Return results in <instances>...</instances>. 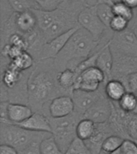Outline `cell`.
I'll list each match as a JSON object with an SVG mask.
<instances>
[{
    "label": "cell",
    "mask_w": 137,
    "mask_h": 154,
    "mask_svg": "<svg viewBox=\"0 0 137 154\" xmlns=\"http://www.w3.org/2000/svg\"><path fill=\"white\" fill-rule=\"evenodd\" d=\"M86 6L79 0H64L51 11L33 10L38 19V28L43 32L46 41L51 40L72 29L80 27L78 19Z\"/></svg>",
    "instance_id": "cell-2"
},
{
    "label": "cell",
    "mask_w": 137,
    "mask_h": 154,
    "mask_svg": "<svg viewBox=\"0 0 137 154\" xmlns=\"http://www.w3.org/2000/svg\"><path fill=\"white\" fill-rule=\"evenodd\" d=\"M121 154H137V144L132 140H125L120 147Z\"/></svg>",
    "instance_id": "cell-37"
},
{
    "label": "cell",
    "mask_w": 137,
    "mask_h": 154,
    "mask_svg": "<svg viewBox=\"0 0 137 154\" xmlns=\"http://www.w3.org/2000/svg\"><path fill=\"white\" fill-rule=\"evenodd\" d=\"M97 124L87 118H83L79 120L76 128L77 137L83 140L90 139L94 135Z\"/></svg>",
    "instance_id": "cell-23"
},
{
    "label": "cell",
    "mask_w": 137,
    "mask_h": 154,
    "mask_svg": "<svg viewBox=\"0 0 137 154\" xmlns=\"http://www.w3.org/2000/svg\"><path fill=\"white\" fill-rule=\"evenodd\" d=\"M104 84H102L100 88L96 91H85L79 89L73 90L72 97L75 103V112L84 116V113L104 93Z\"/></svg>",
    "instance_id": "cell-10"
},
{
    "label": "cell",
    "mask_w": 137,
    "mask_h": 154,
    "mask_svg": "<svg viewBox=\"0 0 137 154\" xmlns=\"http://www.w3.org/2000/svg\"><path fill=\"white\" fill-rule=\"evenodd\" d=\"M85 4L89 7H94L97 5V0H84Z\"/></svg>",
    "instance_id": "cell-45"
},
{
    "label": "cell",
    "mask_w": 137,
    "mask_h": 154,
    "mask_svg": "<svg viewBox=\"0 0 137 154\" xmlns=\"http://www.w3.org/2000/svg\"><path fill=\"white\" fill-rule=\"evenodd\" d=\"M40 152L41 154H64L52 136L42 140L40 143Z\"/></svg>",
    "instance_id": "cell-25"
},
{
    "label": "cell",
    "mask_w": 137,
    "mask_h": 154,
    "mask_svg": "<svg viewBox=\"0 0 137 154\" xmlns=\"http://www.w3.org/2000/svg\"><path fill=\"white\" fill-rule=\"evenodd\" d=\"M20 127L34 132H43L51 133L49 116L41 112H34L25 121L18 124Z\"/></svg>",
    "instance_id": "cell-17"
},
{
    "label": "cell",
    "mask_w": 137,
    "mask_h": 154,
    "mask_svg": "<svg viewBox=\"0 0 137 154\" xmlns=\"http://www.w3.org/2000/svg\"><path fill=\"white\" fill-rule=\"evenodd\" d=\"M114 135L108 122L97 124L96 132L90 139L85 140L87 146L91 154H99L102 152V146L104 140L108 137Z\"/></svg>",
    "instance_id": "cell-15"
},
{
    "label": "cell",
    "mask_w": 137,
    "mask_h": 154,
    "mask_svg": "<svg viewBox=\"0 0 137 154\" xmlns=\"http://www.w3.org/2000/svg\"><path fill=\"white\" fill-rule=\"evenodd\" d=\"M10 102L7 101H1L0 102V123L10 124L8 119V104Z\"/></svg>",
    "instance_id": "cell-39"
},
{
    "label": "cell",
    "mask_w": 137,
    "mask_h": 154,
    "mask_svg": "<svg viewBox=\"0 0 137 154\" xmlns=\"http://www.w3.org/2000/svg\"><path fill=\"white\" fill-rule=\"evenodd\" d=\"M83 118L84 116L76 112L65 117H49L52 137L64 153L77 137V125Z\"/></svg>",
    "instance_id": "cell-5"
},
{
    "label": "cell",
    "mask_w": 137,
    "mask_h": 154,
    "mask_svg": "<svg viewBox=\"0 0 137 154\" xmlns=\"http://www.w3.org/2000/svg\"><path fill=\"white\" fill-rule=\"evenodd\" d=\"M135 94H136V96H137V92H136V93H135Z\"/></svg>",
    "instance_id": "cell-50"
},
{
    "label": "cell",
    "mask_w": 137,
    "mask_h": 154,
    "mask_svg": "<svg viewBox=\"0 0 137 154\" xmlns=\"http://www.w3.org/2000/svg\"><path fill=\"white\" fill-rule=\"evenodd\" d=\"M7 43L20 48L23 51H26L28 49V42L26 40V36L19 32H15L10 36L7 44Z\"/></svg>",
    "instance_id": "cell-31"
},
{
    "label": "cell",
    "mask_w": 137,
    "mask_h": 154,
    "mask_svg": "<svg viewBox=\"0 0 137 154\" xmlns=\"http://www.w3.org/2000/svg\"><path fill=\"white\" fill-rule=\"evenodd\" d=\"M14 22L18 31L24 35L31 33L38 27V19L33 10L16 12Z\"/></svg>",
    "instance_id": "cell-16"
},
{
    "label": "cell",
    "mask_w": 137,
    "mask_h": 154,
    "mask_svg": "<svg viewBox=\"0 0 137 154\" xmlns=\"http://www.w3.org/2000/svg\"><path fill=\"white\" fill-rule=\"evenodd\" d=\"M120 108L127 113H132L135 108L137 103L136 94L131 91H127L119 102Z\"/></svg>",
    "instance_id": "cell-26"
},
{
    "label": "cell",
    "mask_w": 137,
    "mask_h": 154,
    "mask_svg": "<svg viewBox=\"0 0 137 154\" xmlns=\"http://www.w3.org/2000/svg\"><path fill=\"white\" fill-rule=\"evenodd\" d=\"M64 154H91V152L85 141L76 137Z\"/></svg>",
    "instance_id": "cell-29"
},
{
    "label": "cell",
    "mask_w": 137,
    "mask_h": 154,
    "mask_svg": "<svg viewBox=\"0 0 137 154\" xmlns=\"http://www.w3.org/2000/svg\"><path fill=\"white\" fill-rule=\"evenodd\" d=\"M15 12H22L29 10H38L39 7L35 0H7Z\"/></svg>",
    "instance_id": "cell-28"
},
{
    "label": "cell",
    "mask_w": 137,
    "mask_h": 154,
    "mask_svg": "<svg viewBox=\"0 0 137 154\" xmlns=\"http://www.w3.org/2000/svg\"><path fill=\"white\" fill-rule=\"evenodd\" d=\"M108 154H121V151H120V148L117 150H115V151L112 152H110V153Z\"/></svg>",
    "instance_id": "cell-46"
},
{
    "label": "cell",
    "mask_w": 137,
    "mask_h": 154,
    "mask_svg": "<svg viewBox=\"0 0 137 154\" xmlns=\"http://www.w3.org/2000/svg\"><path fill=\"white\" fill-rule=\"evenodd\" d=\"M104 92L106 96L112 102H119L127 92V88L122 81L111 79L104 84Z\"/></svg>",
    "instance_id": "cell-20"
},
{
    "label": "cell",
    "mask_w": 137,
    "mask_h": 154,
    "mask_svg": "<svg viewBox=\"0 0 137 154\" xmlns=\"http://www.w3.org/2000/svg\"><path fill=\"white\" fill-rule=\"evenodd\" d=\"M109 47L112 54L137 57V37L131 28L122 32H114Z\"/></svg>",
    "instance_id": "cell-7"
},
{
    "label": "cell",
    "mask_w": 137,
    "mask_h": 154,
    "mask_svg": "<svg viewBox=\"0 0 137 154\" xmlns=\"http://www.w3.org/2000/svg\"><path fill=\"white\" fill-rule=\"evenodd\" d=\"M125 86L127 88V91L131 92H137V72H133L128 75L125 82Z\"/></svg>",
    "instance_id": "cell-38"
},
{
    "label": "cell",
    "mask_w": 137,
    "mask_h": 154,
    "mask_svg": "<svg viewBox=\"0 0 137 154\" xmlns=\"http://www.w3.org/2000/svg\"><path fill=\"white\" fill-rule=\"evenodd\" d=\"M35 60L27 51H23L14 60L10 62V65L15 69L23 72L31 70L35 65Z\"/></svg>",
    "instance_id": "cell-22"
},
{
    "label": "cell",
    "mask_w": 137,
    "mask_h": 154,
    "mask_svg": "<svg viewBox=\"0 0 137 154\" xmlns=\"http://www.w3.org/2000/svg\"><path fill=\"white\" fill-rule=\"evenodd\" d=\"M99 51H100V50L97 51H96L95 53H93L92 55H90L88 58H87L86 60H84V61L77 67V68L75 70V71L76 72L78 75H79L82 72H84L85 70L88 69L90 67H96V61H97V58H98Z\"/></svg>",
    "instance_id": "cell-34"
},
{
    "label": "cell",
    "mask_w": 137,
    "mask_h": 154,
    "mask_svg": "<svg viewBox=\"0 0 137 154\" xmlns=\"http://www.w3.org/2000/svg\"><path fill=\"white\" fill-rule=\"evenodd\" d=\"M78 74L75 71L72 69H65L59 72L58 75V82L59 86L64 90L67 94L72 96L74 90L75 85L78 79Z\"/></svg>",
    "instance_id": "cell-21"
},
{
    "label": "cell",
    "mask_w": 137,
    "mask_h": 154,
    "mask_svg": "<svg viewBox=\"0 0 137 154\" xmlns=\"http://www.w3.org/2000/svg\"><path fill=\"white\" fill-rule=\"evenodd\" d=\"M0 154H19V151L16 149H14V147L7 144H1Z\"/></svg>",
    "instance_id": "cell-41"
},
{
    "label": "cell",
    "mask_w": 137,
    "mask_h": 154,
    "mask_svg": "<svg viewBox=\"0 0 137 154\" xmlns=\"http://www.w3.org/2000/svg\"><path fill=\"white\" fill-rule=\"evenodd\" d=\"M15 13L7 0H0V23L7 21Z\"/></svg>",
    "instance_id": "cell-33"
},
{
    "label": "cell",
    "mask_w": 137,
    "mask_h": 154,
    "mask_svg": "<svg viewBox=\"0 0 137 154\" xmlns=\"http://www.w3.org/2000/svg\"><path fill=\"white\" fill-rule=\"evenodd\" d=\"M132 30H133L134 33L135 34V35H136V37H137V26H135V27H133V28H132Z\"/></svg>",
    "instance_id": "cell-47"
},
{
    "label": "cell",
    "mask_w": 137,
    "mask_h": 154,
    "mask_svg": "<svg viewBox=\"0 0 137 154\" xmlns=\"http://www.w3.org/2000/svg\"><path fill=\"white\" fill-rule=\"evenodd\" d=\"M19 154H41L40 143H34L23 150L19 152Z\"/></svg>",
    "instance_id": "cell-40"
},
{
    "label": "cell",
    "mask_w": 137,
    "mask_h": 154,
    "mask_svg": "<svg viewBox=\"0 0 137 154\" xmlns=\"http://www.w3.org/2000/svg\"><path fill=\"white\" fill-rule=\"evenodd\" d=\"M96 8L99 18L107 27L110 29L111 22L115 16L112 11V6L108 4H97Z\"/></svg>",
    "instance_id": "cell-24"
},
{
    "label": "cell",
    "mask_w": 137,
    "mask_h": 154,
    "mask_svg": "<svg viewBox=\"0 0 137 154\" xmlns=\"http://www.w3.org/2000/svg\"><path fill=\"white\" fill-rule=\"evenodd\" d=\"M122 2L132 9L135 10L137 8V0H122Z\"/></svg>",
    "instance_id": "cell-42"
},
{
    "label": "cell",
    "mask_w": 137,
    "mask_h": 154,
    "mask_svg": "<svg viewBox=\"0 0 137 154\" xmlns=\"http://www.w3.org/2000/svg\"><path fill=\"white\" fill-rule=\"evenodd\" d=\"M97 4H108L113 6L114 2L113 0H97Z\"/></svg>",
    "instance_id": "cell-44"
},
{
    "label": "cell",
    "mask_w": 137,
    "mask_h": 154,
    "mask_svg": "<svg viewBox=\"0 0 137 154\" xmlns=\"http://www.w3.org/2000/svg\"><path fill=\"white\" fill-rule=\"evenodd\" d=\"M137 26V8L134 10V17L129 23V28L132 29L133 27Z\"/></svg>",
    "instance_id": "cell-43"
},
{
    "label": "cell",
    "mask_w": 137,
    "mask_h": 154,
    "mask_svg": "<svg viewBox=\"0 0 137 154\" xmlns=\"http://www.w3.org/2000/svg\"><path fill=\"white\" fill-rule=\"evenodd\" d=\"M127 130L129 139L135 141L137 140V115L130 114Z\"/></svg>",
    "instance_id": "cell-36"
},
{
    "label": "cell",
    "mask_w": 137,
    "mask_h": 154,
    "mask_svg": "<svg viewBox=\"0 0 137 154\" xmlns=\"http://www.w3.org/2000/svg\"><path fill=\"white\" fill-rule=\"evenodd\" d=\"M112 11L115 15L123 17L129 22L132 21L134 17V10L123 2L114 3L112 6Z\"/></svg>",
    "instance_id": "cell-30"
},
{
    "label": "cell",
    "mask_w": 137,
    "mask_h": 154,
    "mask_svg": "<svg viewBox=\"0 0 137 154\" xmlns=\"http://www.w3.org/2000/svg\"><path fill=\"white\" fill-rule=\"evenodd\" d=\"M64 0H35L39 7V10L46 11H54L59 6Z\"/></svg>",
    "instance_id": "cell-35"
},
{
    "label": "cell",
    "mask_w": 137,
    "mask_h": 154,
    "mask_svg": "<svg viewBox=\"0 0 137 154\" xmlns=\"http://www.w3.org/2000/svg\"><path fill=\"white\" fill-rule=\"evenodd\" d=\"M99 154H108V153H107V152H103V150H102V152H101Z\"/></svg>",
    "instance_id": "cell-48"
},
{
    "label": "cell",
    "mask_w": 137,
    "mask_h": 154,
    "mask_svg": "<svg viewBox=\"0 0 137 154\" xmlns=\"http://www.w3.org/2000/svg\"><path fill=\"white\" fill-rule=\"evenodd\" d=\"M77 29L78 28L72 29V30L55 37L51 40L47 42L42 48L39 61L55 59L56 55L62 50V48L67 44L72 35L77 31Z\"/></svg>",
    "instance_id": "cell-13"
},
{
    "label": "cell",
    "mask_w": 137,
    "mask_h": 154,
    "mask_svg": "<svg viewBox=\"0 0 137 154\" xmlns=\"http://www.w3.org/2000/svg\"><path fill=\"white\" fill-rule=\"evenodd\" d=\"M106 45L96 40L85 29L79 27L72 35L62 50L53 59L54 66L58 72L65 69L75 71L84 60Z\"/></svg>",
    "instance_id": "cell-3"
},
{
    "label": "cell",
    "mask_w": 137,
    "mask_h": 154,
    "mask_svg": "<svg viewBox=\"0 0 137 154\" xmlns=\"http://www.w3.org/2000/svg\"><path fill=\"white\" fill-rule=\"evenodd\" d=\"M112 102L106 96L105 92L84 113V118L90 119L96 124L108 122L111 115Z\"/></svg>",
    "instance_id": "cell-11"
},
{
    "label": "cell",
    "mask_w": 137,
    "mask_h": 154,
    "mask_svg": "<svg viewBox=\"0 0 137 154\" xmlns=\"http://www.w3.org/2000/svg\"><path fill=\"white\" fill-rule=\"evenodd\" d=\"M112 102V101H111ZM130 114L122 110L118 102H112V111L108 122L114 135L123 137L124 140H130L127 134V121Z\"/></svg>",
    "instance_id": "cell-12"
},
{
    "label": "cell",
    "mask_w": 137,
    "mask_h": 154,
    "mask_svg": "<svg viewBox=\"0 0 137 154\" xmlns=\"http://www.w3.org/2000/svg\"><path fill=\"white\" fill-rule=\"evenodd\" d=\"M130 22L124 18L115 15L110 23V29L113 32H122L129 28Z\"/></svg>",
    "instance_id": "cell-32"
},
{
    "label": "cell",
    "mask_w": 137,
    "mask_h": 154,
    "mask_svg": "<svg viewBox=\"0 0 137 154\" xmlns=\"http://www.w3.org/2000/svg\"><path fill=\"white\" fill-rule=\"evenodd\" d=\"M106 83L105 75L99 67H92L85 70L79 75L74 90L79 89L85 91H96L101 85Z\"/></svg>",
    "instance_id": "cell-8"
},
{
    "label": "cell",
    "mask_w": 137,
    "mask_h": 154,
    "mask_svg": "<svg viewBox=\"0 0 137 154\" xmlns=\"http://www.w3.org/2000/svg\"><path fill=\"white\" fill-rule=\"evenodd\" d=\"M125 140L117 135H111L104 140L102 146V150L107 153H110L117 150L122 146Z\"/></svg>",
    "instance_id": "cell-27"
},
{
    "label": "cell",
    "mask_w": 137,
    "mask_h": 154,
    "mask_svg": "<svg viewBox=\"0 0 137 154\" xmlns=\"http://www.w3.org/2000/svg\"><path fill=\"white\" fill-rule=\"evenodd\" d=\"M50 136V132H34L14 124L0 123V144L14 147L19 152Z\"/></svg>",
    "instance_id": "cell-4"
},
{
    "label": "cell",
    "mask_w": 137,
    "mask_h": 154,
    "mask_svg": "<svg viewBox=\"0 0 137 154\" xmlns=\"http://www.w3.org/2000/svg\"><path fill=\"white\" fill-rule=\"evenodd\" d=\"M135 144H137V140H135Z\"/></svg>",
    "instance_id": "cell-49"
},
{
    "label": "cell",
    "mask_w": 137,
    "mask_h": 154,
    "mask_svg": "<svg viewBox=\"0 0 137 154\" xmlns=\"http://www.w3.org/2000/svg\"><path fill=\"white\" fill-rule=\"evenodd\" d=\"M113 67L111 79H119L125 84L128 75L137 72V57L112 54Z\"/></svg>",
    "instance_id": "cell-9"
},
{
    "label": "cell",
    "mask_w": 137,
    "mask_h": 154,
    "mask_svg": "<svg viewBox=\"0 0 137 154\" xmlns=\"http://www.w3.org/2000/svg\"><path fill=\"white\" fill-rule=\"evenodd\" d=\"M78 22L80 27L88 31L99 43L104 38H112L114 35V32L107 27L99 18L96 6L84 7L79 14Z\"/></svg>",
    "instance_id": "cell-6"
},
{
    "label": "cell",
    "mask_w": 137,
    "mask_h": 154,
    "mask_svg": "<svg viewBox=\"0 0 137 154\" xmlns=\"http://www.w3.org/2000/svg\"><path fill=\"white\" fill-rule=\"evenodd\" d=\"M59 72L54 66L53 59L35 63L27 81L28 104L34 112L48 116V106L53 99L67 95L58 82Z\"/></svg>",
    "instance_id": "cell-1"
},
{
    "label": "cell",
    "mask_w": 137,
    "mask_h": 154,
    "mask_svg": "<svg viewBox=\"0 0 137 154\" xmlns=\"http://www.w3.org/2000/svg\"><path fill=\"white\" fill-rule=\"evenodd\" d=\"M96 67H99L104 73L106 83L110 80L113 67V55L109 47V43L105 47H103L99 53L96 61Z\"/></svg>",
    "instance_id": "cell-19"
},
{
    "label": "cell",
    "mask_w": 137,
    "mask_h": 154,
    "mask_svg": "<svg viewBox=\"0 0 137 154\" xmlns=\"http://www.w3.org/2000/svg\"><path fill=\"white\" fill-rule=\"evenodd\" d=\"M7 111L10 124L14 125L23 122L34 113L30 106L23 103H9Z\"/></svg>",
    "instance_id": "cell-18"
},
{
    "label": "cell",
    "mask_w": 137,
    "mask_h": 154,
    "mask_svg": "<svg viewBox=\"0 0 137 154\" xmlns=\"http://www.w3.org/2000/svg\"><path fill=\"white\" fill-rule=\"evenodd\" d=\"M75 112V103L72 96H59L53 99L48 106V116L52 118H62Z\"/></svg>",
    "instance_id": "cell-14"
}]
</instances>
